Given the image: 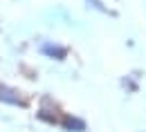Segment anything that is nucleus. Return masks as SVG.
Masks as SVG:
<instances>
[{"label": "nucleus", "mask_w": 146, "mask_h": 132, "mask_svg": "<svg viewBox=\"0 0 146 132\" xmlns=\"http://www.w3.org/2000/svg\"><path fill=\"white\" fill-rule=\"evenodd\" d=\"M40 52L47 58H56V60H63V58L68 56V47L56 45V43H43L40 45Z\"/></svg>", "instance_id": "nucleus-1"}, {"label": "nucleus", "mask_w": 146, "mask_h": 132, "mask_svg": "<svg viewBox=\"0 0 146 132\" xmlns=\"http://www.w3.org/2000/svg\"><path fill=\"white\" fill-rule=\"evenodd\" d=\"M58 123L63 125V130H68V132H83L86 130V121L79 119V116H70V114L58 119Z\"/></svg>", "instance_id": "nucleus-2"}, {"label": "nucleus", "mask_w": 146, "mask_h": 132, "mask_svg": "<svg viewBox=\"0 0 146 132\" xmlns=\"http://www.w3.org/2000/svg\"><path fill=\"white\" fill-rule=\"evenodd\" d=\"M0 101L9 103V105H25L23 96L14 90V87H7V85H0Z\"/></svg>", "instance_id": "nucleus-3"}]
</instances>
